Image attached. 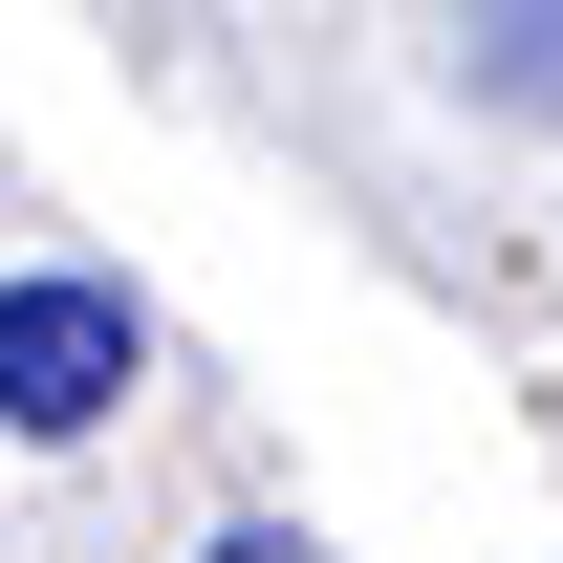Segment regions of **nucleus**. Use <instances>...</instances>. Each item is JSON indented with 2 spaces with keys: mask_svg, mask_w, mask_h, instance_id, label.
Here are the masks:
<instances>
[{
  "mask_svg": "<svg viewBox=\"0 0 563 563\" xmlns=\"http://www.w3.org/2000/svg\"><path fill=\"white\" fill-rule=\"evenodd\" d=\"M455 87L520 109V131H563V0H477V22H455Z\"/></svg>",
  "mask_w": 563,
  "mask_h": 563,
  "instance_id": "obj_2",
  "label": "nucleus"
},
{
  "mask_svg": "<svg viewBox=\"0 0 563 563\" xmlns=\"http://www.w3.org/2000/svg\"><path fill=\"white\" fill-rule=\"evenodd\" d=\"M196 563H325V542H282V520H239V542H196Z\"/></svg>",
  "mask_w": 563,
  "mask_h": 563,
  "instance_id": "obj_3",
  "label": "nucleus"
},
{
  "mask_svg": "<svg viewBox=\"0 0 563 563\" xmlns=\"http://www.w3.org/2000/svg\"><path fill=\"white\" fill-rule=\"evenodd\" d=\"M131 368H152L131 282H87V261L0 282V433H109V412H131Z\"/></svg>",
  "mask_w": 563,
  "mask_h": 563,
  "instance_id": "obj_1",
  "label": "nucleus"
}]
</instances>
